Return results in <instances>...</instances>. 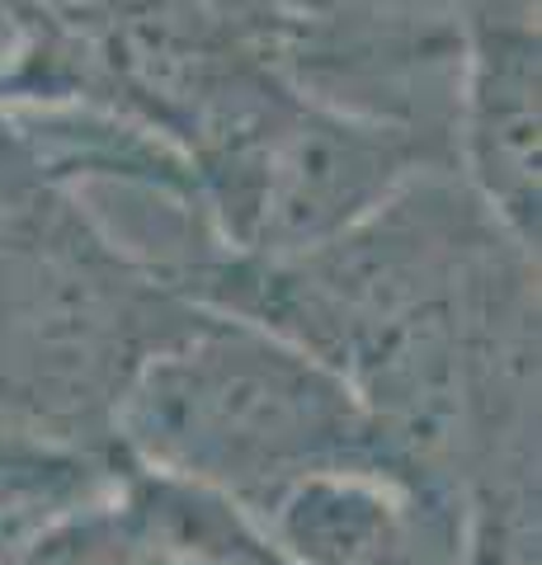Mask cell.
Wrapping results in <instances>:
<instances>
[{
  "mask_svg": "<svg viewBox=\"0 0 542 565\" xmlns=\"http://www.w3.org/2000/svg\"><path fill=\"white\" fill-rule=\"evenodd\" d=\"M203 321L0 114V415L118 462V401Z\"/></svg>",
  "mask_w": 542,
  "mask_h": 565,
  "instance_id": "obj_1",
  "label": "cell"
},
{
  "mask_svg": "<svg viewBox=\"0 0 542 565\" xmlns=\"http://www.w3.org/2000/svg\"><path fill=\"white\" fill-rule=\"evenodd\" d=\"M114 452L132 471L217 494L255 527L293 486L344 471L434 500L340 373L217 311L132 377L114 411Z\"/></svg>",
  "mask_w": 542,
  "mask_h": 565,
  "instance_id": "obj_2",
  "label": "cell"
},
{
  "mask_svg": "<svg viewBox=\"0 0 542 565\" xmlns=\"http://www.w3.org/2000/svg\"><path fill=\"white\" fill-rule=\"evenodd\" d=\"M448 166L453 122L344 109L297 85L194 174V217L226 255H297Z\"/></svg>",
  "mask_w": 542,
  "mask_h": 565,
  "instance_id": "obj_3",
  "label": "cell"
},
{
  "mask_svg": "<svg viewBox=\"0 0 542 565\" xmlns=\"http://www.w3.org/2000/svg\"><path fill=\"white\" fill-rule=\"evenodd\" d=\"M453 156L467 189L538 255L542 222V24L529 0H486L458 14Z\"/></svg>",
  "mask_w": 542,
  "mask_h": 565,
  "instance_id": "obj_4",
  "label": "cell"
},
{
  "mask_svg": "<svg viewBox=\"0 0 542 565\" xmlns=\"http://www.w3.org/2000/svg\"><path fill=\"white\" fill-rule=\"evenodd\" d=\"M10 565H284L226 500L124 467L118 481L29 537Z\"/></svg>",
  "mask_w": 542,
  "mask_h": 565,
  "instance_id": "obj_5",
  "label": "cell"
},
{
  "mask_svg": "<svg viewBox=\"0 0 542 565\" xmlns=\"http://www.w3.org/2000/svg\"><path fill=\"white\" fill-rule=\"evenodd\" d=\"M453 504L419 500L387 476H317L293 486L265 519L284 565H434L425 542Z\"/></svg>",
  "mask_w": 542,
  "mask_h": 565,
  "instance_id": "obj_6",
  "label": "cell"
}]
</instances>
